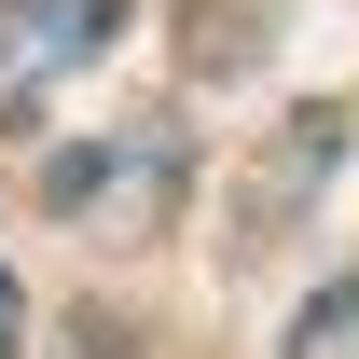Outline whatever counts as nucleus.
<instances>
[{
  "mask_svg": "<svg viewBox=\"0 0 359 359\" xmlns=\"http://www.w3.org/2000/svg\"><path fill=\"white\" fill-rule=\"evenodd\" d=\"M111 28H125V0H0V138L28 125L42 83H69Z\"/></svg>",
  "mask_w": 359,
  "mask_h": 359,
  "instance_id": "nucleus-2",
  "label": "nucleus"
},
{
  "mask_svg": "<svg viewBox=\"0 0 359 359\" xmlns=\"http://www.w3.org/2000/svg\"><path fill=\"white\" fill-rule=\"evenodd\" d=\"M290 359H359V276H332L304 304V332H290Z\"/></svg>",
  "mask_w": 359,
  "mask_h": 359,
  "instance_id": "nucleus-3",
  "label": "nucleus"
},
{
  "mask_svg": "<svg viewBox=\"0 0 359 359\" xmlns=\"http://www.w3.org/2000/svg\"><path fill=\"white\" fill-rule=\"evenodd\" d=\"M14 332H28V304H14V263H0V359H14Z\"/></svg>",
  "mask_w": 359,
  "mask_h": 359,
  "instance_id": "nucleus-4",
  "label": "nucleus"
},
{
  "mask_svg": "<svg viewBox=\"0 0 359 359\" xmlns=\"http://www.w3.org/2000/svg\"><path fill=\"white\" fill-rule=\"evenodd\" d=\"M42 208H55V222H83V235H152V222L180 208V125L55 152V166H42Z\"/></svg>",
  "mask_w": 359,
  "mask_h": 359,
  "instance_id": "nucleus-1",
  "label": "nucleus"
}]
</instances>
